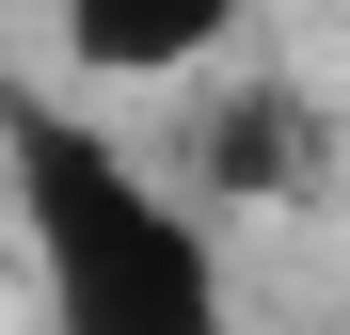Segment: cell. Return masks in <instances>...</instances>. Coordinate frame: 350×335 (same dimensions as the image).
<instances>
[{
  "instance_id": "7a4b0ae2",
  "label": "cell",
  "mask_w": 350,
  "mask_h": 335,
  "mask_svg": "<svg viewBox=\"0 0 350 335\" xmlns=\"http://www.w3.org/2000/svg\"><path fill=\"white\" fill-rule=\"evenodd\" d=\"M64 16V64L80 80H191L223 32H239V0H48Z\"/></svg>"
},
{
  "instance_id": "6da1fadb",
  "label": "cell",
  "mask_w": 350,
  "mask_h": 335,
  "mask_svg": "<svg viewBox=\"0 0 350 335\" xmlns=\"http://www.w3.org/2000/svg\"><path fill=\"white\" fill-rule=\"evenodd\" d=\"M0 192H16V240L48 271V319H80V335H207L223 319L207 223L175 208L96 112L0 96Z\"/></svg>"
}]
</instances>
